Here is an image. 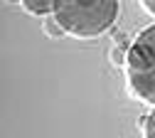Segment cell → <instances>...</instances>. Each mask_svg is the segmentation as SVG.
<instances>
[{
    "mask_svg": "<svg viewBox=\"0 0 155 138\" xmlns=\"http://www.w3.org/2000/svg\"><path fill=\"white\" fill-rule=\"evenodd\" d=\"M140 5H143V8H145L153 17H155V0H140Z\"/></svg>",
    "mask_w": 155,
    "mask_h": 138,
    "instance_id": "obj_6",
    "label": "cell"
},
{
    "mask_svg": "<svg viewBox=\"0 0 155 138\" xmlns=\"http://www.w3.org/2000/svg\"><path fill=\"white\" fill-rule=\"evenodd\" d=\"M57 22L76 39H94L113 27L118 0H57Z\"/></svg>",
    "mask_w": 155,
    "mask_h": 138,
    "instance_id": "obj_1",
    "label": "cell"
},
{
    "mask_svg": "<svg viewBox=\"0 0 155 138\" xmlns=\"http://www.w3.org/2000/svg\"><path fill=\"white\" fill-rule=\"evenodd\" d=\"M45 32H47L49 37H62V35H67L64 27L57 22V17H54V15H47V20H45Z\"/></svg>",
    "mask_w": 155,
    "mask_h": 138,
    "instance_id": "obj_5",
    "label": "cell"
},
{
    "mask_svg": "<svg viewBox=\"0 0 155 138\" xmlns=\"http://www.w3.org/2000/svg\"><path fill=\"white\" fill-rule=\"evenodd\" d=\"M22 8L35 15V17H47V15H54V8H57V0H20Z\"/></svg>",
    "mask_w": 155,
    "mask_h": 138,
    "instance_id": "obj_3",
    "label": "cell"
},
{
    "mask_svg": "<svg viewBox=\"0 0 155 138\" xmlns=\"http://www.w3.org/2000/svg\"><path fill=\"white\" fill-rule=\"evenodd\" d=\"M140 133H143L145 138H155V106L150 109L148 116L140 118Z\"/></svg>",
    "mask_w": 155,
    "mask_h": 138,
    "instance_id": "obj_4",
    "label": "cell"
},
{
    "mask_svg": "<svg viewBox=\"0 0 155 138\" xmlns=\"http://www.w3.org/2000/svg\"><path fill=\"white\" fill-rule=\"evenodd\" d=\"M126 84L133 99L155 106V25L135 35L126 52Z\"/></svg>",
    "mask_w": 155,
    "mask_h": 138,
    "instance_id": "obj_2",
    "label": "cell"
},
{
    "mask_svg": "<svg viewBox=\"0 0 155 138\" xmlns=\"http://www.w3.org/2000/svg\"><path fill=\"white\" fill-rule=\"evenodd\" d=\"M8 3H20V0H8Z\"/></svg>",
    "mask_w": 155,
    "mask_h": 138,
    "instance_id": "obj_7",
    "label": "cell"
}]
</instances>
